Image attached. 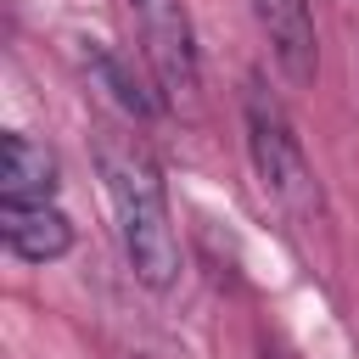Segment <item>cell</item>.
<instances>
[{
	"label": "cell",
	"instance_id": "cell-4",
	"mask_svg": "<svg viewBox=\"0 0 359 359\" xmlns=\"http://www.w3.org/2000/svg\"><path fill=\"white\" fill-rule=\"evenodd\" d=\"M252 17L269 39V56H275L280 79L292 90H309L314 73H320V34H314L309 0H252Z\"/></svg>",
	"mask_w": 359,
	"mask_h": 359
},
{
	"label": "cell",
	"instance_id": "cell-3",
	"mask_svg": "<svg viewBox=\"0 0 359 359\" xmlns=\"http://www.w3.org/2000/svg\"><path fill=\"white\" fill-rule=\"evenodd\" d=\"M129 17H135V39H140L157 95L174 107H191L202 90V62H196V34L185 17V0H129Z\"/></svg>",
	"mask_w": 359,
	"mask_h": 359
},
{
	"label": "cell",
	"instance_id": "cell-6",
	"mask_svg": "<svg viewBox=\"0 0 359 359\" xmlns=\"http://www.w3.org/2000/svg\"><path fill=\"white\" fill-rule=\"evenodd\" d=\"M0 202H56V157L45 140L22 129L0 140Z\"/></svg>",
	"mask_w": 359,
	"mask_h": 359
},
{
	"label": "cell",
	"instance_id": "cell-7",
	"mask_svg": "<svg viewBox=\"0 0 359 359\" xmlns=\"http://www.w3.org/2000/svg\"><path fill=\"white\" fill-rule=\"evenodd\" d=\"M79 62H84V79H90V90H101L123 118H135V123H146L151 112H157V95L151 90H140V79L101 45V39H79Z\"/></svg>",
	"mask_w": 359,
	"mask_h": 359
},
{
	"label": "cell",
	"instance_id": "cell-5",
	"mask_svg": "<svg viewBox=\"0 0 359 359\" xmlns=\"http://www.w3.org/2000/svg\"><path fill=\"white\" fill-rule=\"evenodd\" d=\"M0 236L22 264H56L73 247V219L56 202H0Z\"/></svg>",
	"mask_w": 359,
	"mask_h": 359
},
{
	"label": "cell",
	"instance_id": "cell-1",
	"mask_svg": "<svg viewBox=\"0 0 359 359\" xmlns=\"http://www.w3.org/2000/svg\"><path fill=\"white\" fill-rule=\"evenodd\" d=\"M95 168H101L135 280L151 292H168L180 280V230L168 213V185H163L157 157L123 129H95Z\"/></svg>",
	"mask_w": 359,
	"mask_h": 359
},
{
	"label": "cell",
	"instance_id": "cell-2",
	"mask_svg": "<svg viewBox=\"0 0 359 359\" xmlns=\"http://www.w3.org/2000/svg\"><path fill=\"white\" fill-rule=\"evenodd\" d=\"M241 129H247V157H252V174H258V191L297 224H314L320 219V180L303 157V140L286 118V107L264 90V79H247L241 90Z\"/></svg>",
	"mask_w": 359,
	"mask_h": 359
}]
</instances>
